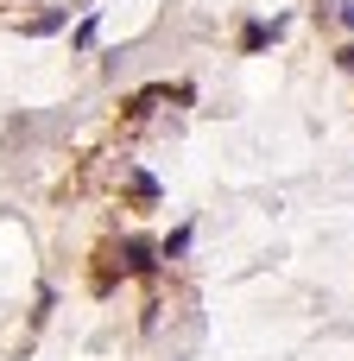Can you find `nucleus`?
<instances>
[{
  "mask_svg": "<svg viewBox=\"0 0 354 361\" xmlns=\"http://www.w3.org/2000/svg\"><path fill=\"white\" fill-rule=\"evenodd\" d=\"M57 25H63V13H38V19L25 25V32H32V38H44V32H57Z\"/></svg>",
  "mask_w": 354,
  "mask_h": 361,
  "instance_id": "nucleus-1",
  "label": "nucleus"
},
{
  "mask_svg": "<svg viewBox=\"0 0 354 361\" xmlns=\"http://www.w3.org/2000/svg\"><path fill=\"white\" fill-rule=\"evenodd\" d=\"M266 38H279V25H247V51H260Z\"/></svg>",
  "mask_w": 354,
  "mask_h": 361,
  "instance_id": "nucleus-2",
  "label": "nucleus"
},
{
  "mask_svg": "<svg viewBox=\"0 0 354 361\" xmlns=\"http://www.w3.org/2000/svg\"><path fill=\"white\" fill-rule=\"evenodd\" d=\"M342 70H354V44H342Z\"/></svg>",
  "mask_w": 354,
  "mask_h": 361,
  "instance_id": "nucleus-3",
  "label": "nucleus"
},
{
  "mask_svg": "<svg viewBox=\"0 0 354 361\" xmlns=\"http://www.w3.org/2000/svg\"><path fill=\"white\" fill-rule=\"evenodd\" d=\"M342 25H348V32H354V0H348V6H342Z\"/></svg>",
  "mask_w": 354,
  "mask_h": 361,
  "instance_id": "nucleus-4",
  "label": "nucleus"
}]
</instances>
